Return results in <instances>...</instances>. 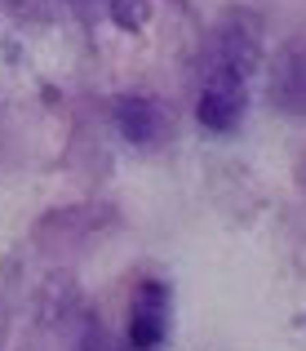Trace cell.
<instances>
[{"mask_svg": "<svg viewBox=\"0 0 306 351\" xmlns=\"http://www.w3.org/2000/svg\"><path fill=\"white\" fill-rule=\"evenodd\" d=\"M244 67H235V62H222L213 58L209 67V85H204L200 103H196V116L204 129H213V134H227V129L240 125V116H244Z\"/></svg>", "mask_w": 306, "mask_h": 351, "instance_id": "1", "label": "cell"}, {"mask_svg": "<svg viewBox=\"0 0 306 351\" xmlns=\"http://www.w3.org/2000/svg\"><path fill=\"white\" fill-rule=\"evenodd\" d=\"M169 334V289L160 280L142 285L138 293V307H133V320H129V347L133 351H155Z\"/></svg>", "mask_w": 306, "mask_h": 351, "instance_id": "2", "label": "cell"}, {"mask_svg": "<svg viewBox=\"0 0 306 351\" xmlns=\"http://www.w3.org/2000/svg\"><path fill=\"white\" fill-rule=\"evenodd\" d=\"M116 125H120V134L129 138V143H151L155 134H160V112H155L146 98H120V107H116Z\"/></svg>", "mask_w": 306, "mask_h": 351, "instance_id": "3", "label": "cell"}, {"mask_svg": "<svg viewBox=\"0 0 306 351\" xmlns=\"http://www.w3.org/2000/svg\"><path fill=\"white\" fill-rule=\"evenodd\" d=\"M111 18H116V27H125V32H138V27H146V18H151V5H146V0H111Z\"/></svg>", "mask_w": 306, "mask_h": 351, "instance_id": "4", "label": "cell"}, {"mask_svg": "<svg viewBox=\"0 0 306 351\" xmlns=\"http://www.w3.org/2000/svg\"><path fill=\"white\" fill-rule=\"evenodd\" d=\"M107 351H116V347H107Z\"/></svg>", "mask_w": 306, "mask_h": 351, "instance_id": "5", "label": "cell"}]
</instances>
